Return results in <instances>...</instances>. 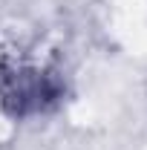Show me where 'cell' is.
Segmentation results:
<instances>
[{
  "label": "cell",
  "mask_w": 147,
  "mask_h": 150,
  "mask_svg": "<svg viewBox=\"0 0 147 150\" xmlns=\"http://www.w3.org/2000/svg\"><path fill=\"white\" fill-rule=\"evenodd\" d=\"M64 98V75L32 49H9L0 55V104L12 115H37Z\"/></svg>",
  "instance_id": "cell-1"
}]
</instances>
